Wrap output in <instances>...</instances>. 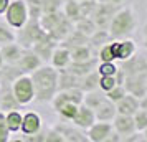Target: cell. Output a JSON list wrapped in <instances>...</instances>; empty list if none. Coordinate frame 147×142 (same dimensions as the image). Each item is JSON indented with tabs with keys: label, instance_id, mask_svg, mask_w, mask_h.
Wrapping results in <instances>:
<instances>
[{
	"label": "cell",
	"instance_id": "8fae6325",
	"mask_svg": "<svg viewBox=\"0 0 147 142\" xmlns=\"http://www.w3.org/2000/svg\"><path fill=\"white\" fill-rule=\"evenodd\" d=\"M71 122H73L76 127L86 131V129H89L94 122H96V114H94V111L89 108V106L81 104L80 109H78V112H76V116L73 117V121Z\"/></svg>",
	"mask_w": 147,
	"mask_h": 142
},
{
	"label": "cell",
	"instance_id": "83f0119b",
	"mask_svg": "<svg viewBox=\"0 0 147 142\" xmlns=\"http://www.w3.org/2000/svg\"><path fill=\"white\" fill-rule=\"evenodd\" d=\"M63 3H65L63 0H41V10H43V13L61 12Z\"/></svg>",
	"mask_w": 147,
	"mask_h": 142
},
{
	"label": "cell",
	"instance_id": "7a4b0ae2",
	"mask_svg": "<svg viewBox=\"0 0 147 142\" xmlns=\"http://www.w3.org/2000/svg\"><path fill=\"white\" fill-rule=\"evenodd\" d=\"M137 28V17L131 7H119L109 22L107 32L113 40L129 38Z\"/></svg>",
	"mask_w": 147,
	"mask_h": 142
},
{
	"label": "cell",
	"instance_id": "277c9868",
	"mask_svg": "<svg viewBox=\"0 0 147 142\" xmlns=\"http://www.w3.org/2000/svg\"><path fill=\"white\" fill-rule=\"evenodd\" d=\"M30 18L27 0H10L7 10L3 13V20L7 22L13 30L22 28Z\"/></svg>",
	"mask_w": 147,
	"mask_h": 142
},
{
	"label": "cell",
	"instance_id": "7bdbcfd3",
	"mask_svg": "<svg viewBox=\"0 0 147 142\" xmlns=\"http://www.w3.org/2000/svg\"><path fill=\"white\" fill-rule=\"evenodd\" d=\"M146 60H147V56H146Z\"/></svg>",
	"mask_w": 147,
	"mask_h": 142
},
{
	"label": "cell",
	"instance_id": "ba28073f",
	"mask_svg": "<svg viewBox=\"0 0 147 142\" xmlns=\"http://www.w3.org/2000/svg\"><path fill=\"white\" fill-rule=\"evenodd\" d=\"M114 53H116V61H126L132 58L137 53V45L131 38H121V40H113Z\"/></svg>",
	"mask_w": 147,
	"mask_h": 142
},
{
	"label": "cell",
	"instance_id": "5b68a950",
	"mask_svg": "<svg viewBox=\"0 0 147 142\" xmlns=\"http://www.w3.org/2000/svg\"><path fill=\"white\" fill-rule=\"evenodd\" d=\"M15 32H17V41L25 48H32L38 40L45 38L48 35L41 28L40 20H33V18H30L23 27L18 28V30H15Z\"/></svg>",
	"mask_w": 147,
	"mask_h": 142
},
{
	"label": "cell",
	"instance_id": "d590c367",
	"mask_svg": "<svg viewBox=\"0 0 147 142\" xmlns=\"http://www.w3.org/2000/svg\"><path fill=\"white\" fill-rule=\"evenodd\" d=\"M5 66V61H3V56H2V51H0V69Z\"/></svg>",
	"mask_w": 147,
	"mask_h": 142
},
{
	"label": "cell",
	"instance_id": "ac0fdd59",
	"mask_svg": "<svg viewBox=\"0 0 147 142\" xmlns=\"http://www.w3.org/2000/svg\"><path fill=\"white\" fill-rule=\"evenodd\" d=\"M94 114H96V121H107L113 122V119L117 114V108H116V102L109 101V99H104L98 108L94 109Z\"/></svg>",
	"mask_w": 147,
	"mask_h": 142
},
{
	"label": "cell",
	"instance_id": "d6986e66",
	"mask_svg": "<svg viewBox=\"0 0 147 142\" xmlns=\"http://www.w3.org/2000/svg\"><path fill=\"white\" fill-rule=\"evenodd\" d=\"M5 119H7V126L8 131L12 134H18L22 129V119H23V114H22L18 109H12V111H7L5 112Z\"/></svg>",
	"mask_w": 147,
	"mask_h": 142
},
{
	"label": "cell",
	"instance_id": "f546056e",
	"mask_svg": "<svg viewBox=\"0 0 147 142\" xmlns=\"http://www.w3.org/2000/svg\"><path fill=\"white\" fill-rule=\"evenodd\" d=\"M132 117H134V124H136V131H140V132H142V131L147 127V111L139 108V111H137Z\"/></svg>",
	"mask_w": 147,
	"mask_h": 142
},
{
	"label": "cell",
	"instance_id": "7402d4cb",
	"mask_svg": "<svg viewBox=\"0 0 147 142\" xmlns=\"http://www.w3.org/2000/svg\"><path fill=\"white\" fill-rule=\"evenodd\" d=\"M81 104H76V102H68V104H63L60 109H56V114L60 116L61 121L65 122H71L73 117L76 116L78 109H80Z\"/></svg>",
	"mask_w": 147,
	"mask_h": 142
},
{
	"label": "cell",
	"instance_id": "44dd1931",
	"mask_svg": "<svg viewBox=\"0 0 147 142\" xmlns=\"http://www.w3.org/2000/svg\"><path fill=\"white\" fill-rule=\"evenodd\" d=\"M106 99V93L104 91H96V89H91V91H84V98H83V104H86V106H89V108L96 109L98 106H99L101 102Z\"/></svg>",
	"mask_w": 147,
	"mask_h": 142
},
{
	"label": "cell",
	"instance_id": "603a6c76",
	"mask_svg": "<svg viewBox=\"0 0 147 142\" xmlns=\"http://www.w3.org/2000/svg\"><path fill=\"white\" fill-rule=\"evenodd\" d=\"M12 41H17V32H13V28L5 20H0V46L8 45Z\"/></svg>",
	"mask_w": 147,
	"mask_h": 142
},
{
	"label": "cell",
	"instance_id": "52a82bcc",
	"mask_svg": "<svg viewBox=\"0 0 147 142\" xmlns=\"http://www.w3.org/2000/svg\"><path fill=\"white\" fill-rule=\"evenodd\" d=\"M113 122L96 121L89 129H86V135L89 142H107L113 134Z\"/></svg>",
	"mask_w": 147,
	"mask_h": 142
},
{
	"label": "cell",
	"instance_id": "f35d334b",
	"mask_svg": "<svg viewBox=\"0 0 147 142\" xmlns=\"http://www.w3.org/2000/svg\"><path fill=\"white\" fill-rule=\"evenodd\" d=\"M144 48L147 50V36H144Z\"/></svg>",
	"mask_w": 147,
	"mask_h": 142
},
{
	"label": "cell",
	"instance_id": "d4e9b609",
	"mask_svg": "<svg viewBox=\"0 0 147 142\" xmlns=\"http://www.w3.org/2000/svg\"><path fill=\"white\" fill-rule=\"evenodd\" d=\"M63 7H65V17H66L68 20L74 22L81 18V10H80V2H76V0H69L66 3H63Z\"/></svg>",
	"mask_w": 147,
	"mask_h": 142
},
{
	"label": "cell",
	"instance_id": "b9f144b4",
	"mask_svg": "<svg viewBox=\"0 0 147 142\" xmlns=\"http://www.w3.org/2000/svg\"><path fill=\"white\" fill-rule=\"evenodd\" d=\"M76 2H84V0H76Z\"/></svg>",
	"mask_w": 147,
	"mask_h": 142
},
{
	"label": "cell",
	"instance_id": "5bb4252c",
	"mask_svg": "<svg viewBox=\"0 0 147 142\" xmlns=\"http://www.w3.org/2000/svg\"><path fill=\"white\" fill-rule=\"evenodd\" d=\"M117 108V114H126V116H134L139 111L140 104H139V98L134 96L132 93H126L122 99L116 102Z\"/></svg>",
	"mask_w": 147,
	"mask_h": 142
},
{
	"label": "cell",
	"instance_id": "60d3db41",
	"mask_svg": "<svg viewBox=\"0 0 147 142\" xmlns=\"http://www.w3.org/2000/svg\"><path fill=\"white\" fill-rule=\"evenodd\" d=\"M146 94H147V76H146Z\"/></svg>",
	"mask_w": 147,
	"mask_h": 142
},
{
	"label": "cell",
	"instance_id": "7c38bea8",
	"mask_svg": "<svg viewBox=\"0 0 147 142\" xmlns=\"http://www.w3.org/2000/svg\"><path fill=\"white\" fill-rule=\"evenodd\" d=\"M113 129L122 139L127 137V135H131L132 132H136L134 117L132 116H126V114H116V117L113 119Z\"/></svg>",
	"mask_w": 147,
	"mask_h": 142
},
{
	"label": "cell",
	"instance_id": "30bf717a",
	"mask_svg": "<svg viewBox=\"0 0 147 142\" xmlns=\"http://www.w3.org/2000/svg\"><path fill=\"white\" fill-rule=\"evenodd\" d=\"M43 65V60H41L38 55L35 53L32 48H25L23 50V55H22V58L18 60V63L15 65V66L20 69L22 73H32V71H35L38 66H41Z\"/></svg>",
	"mask_w": 147,
	"mask_h": 142
},
{
	"label": "cell",
	"instance_id": "4dcf8cb0",
	"mask_svg": "<svg viewBox=\"0 0 147 142\" xmlns=\"http://www.w3.org/2000/svg\"><path fill=\"white\" fill-rule=\"evenodd\" d=\"M10 135H12V132L8 131L7 119H5V112L0 111V142H8L10 141Z\"/></svg>",
	"mask_w": 147,
	"mask_h": 142
},
{
	"label": "cell",
	"instance_id": "ab89813d",
	"mask_svg": "<svg viewBox=\"0 0 147 142\" xmlns=\"http://www.w3.org/2000/svg\"><path fill=\"white\" fill-rule=\"evenodd\" d=\"M144 36H147V25H146V28H144Z\"/></svg>",
	"mask_w": 147,
	"mask_h": 142
},
{
	"label": "cell",
	"instance_id": "9c48e42d",
	"mask_svg": "<svg viewBox=\"0 0 147 142\" xmlns=\"http://www.w3.org/2000/svg\"><path fill=\"white\" fill-rule=\"evenodd\" d=\"M43 129V119L38 112L35 111H28L23 114V119H22V129L20 132L25 135H35L41 132Z\"/></svg>",
	"mask_w": 147,
	"mask_h": 142
},
{
	"label": "cell",
	"instance_id": "9a60e30c",
	"mask_svg": "<svg viewBox=\"0 0 147 142\" xmlns=\"http://www.w3.org/2000/svg\"><path fill=\"white\" fill-rule=\"evenodd\" d=\"M23 50H25V46H22L18 41H12L8 45L0 46V51H2L5 65H17L18 60L22 58V55H23Z\"/></svg>",
	"mask_w": 147,
	"mask_h": 142
},
{
	"label": "cell",
	"instance_id": "d6a6232c",
	"mask_svg": "<svg viewBox=\"0 0 147 142\" xmlns=\"http://www.w3.org/2000/svg\"><path fill=\"white\" fill-rule=\"evenodd\" d=\"M45 142H66L65 137L56 127H51L48 132H45Z\"/></svg>",
	"mask_w": 147,
	"mask_h": 142
},
{
	"label": "cell",
	"instance_id": "1f68e13d",
	"mask_svg": "<svg viewBox=\"0 0 147 142\" xmlns=\"http://www.w3.org/2000/svg\"><path fill=\"white\" fill-rule=\"evenodd\" d=\"M117 83H116V78L114 76H99V79H98V88L101 91H104L107 93L109 89H113Z\"/></svg>",
	"mask_w": 147,
	"mask_h": 142
},
{
	"label": "cell",
	"instance_id": "74e56055",
	"mask_svg": "<svg viewBox=\"0 0 147 142\" xmlns=\"http://www.w3.org/2000/svg\"><path fill=\"white\" fill-rule=\"evenodd\" d=\"M142 135H144V141L147 142V127L144 129V131H142Z\"/></svg>",
	"mask_w": 147,
	"mask_h": 142
},
{
	"label": "cell",
	"instance_id": "f1b7e54d",
	"mask_svg": "<svg viewBox=\"0 0 147 142\" xmlns=\"http://www.w3.org/2000/svg\"><path fill=\"white\" fill-rule=\"evenodd\" d=\"M127 91H126V88L122 86V84H116L113 89H109L106 93V98L109 99V101H113V102H117L119 99H122L124 98V94H126Z\"/></svg>",
	"mask_w": 147,
	"mask_h": 142
},
{
	"label": "cell",
	"instance_id": "484cf974",
	"mask_svg": "<svg viewBox=\"0 0 147 142\" xmlns=\"http://www.w3.org/2000/svg\"><path fill=\"white\" fill-rule=\"evenodd\" d=\"M99 61H116V53H114L113 40L104 43L102 46H99V53H98Z\"/></svg>",
	"mask_w": 147,
	"mask_h": 142
},
{
	"label": "cell",
	"instance_id": "ffe728a7",
	"mask_svg": "<svg viewBox=\"0 0 147 142\" xmlns=\"http://www.w3.org/2000/svg\"><path fill=\"white\" fill-rule=\"evenodd\" d=\"M69 51H71L73 61H88L93 58V50H91V45H88V43L76 45V46L69 48Z\"/></svg>",
	"mask_w": 147,
	"mask_h": 142
},
{
	"label": "cell",
	"instance_id": "cb8c5ba5",
	"mask_svg": "<svg viewBox=\"0 0 147 142\" xmlns=\"http://www.w3.org/2000/svg\"><path fill=\"white\" fill-rule=\"evenodd\" d=\"M111 40H113V38H111L109 32H107V28H99V30H96V32L88 38V41L91 43V46H96V48L102 46L104 43H107V41H111Z\"/></svg>",
	"mask_w": 147,
	"mask_h": 142
},
{
	"label": "cell",
	"instance_id": "6da1fadb",
	"mask_svg": "<svg viewBox=\"0 0 147 142\" xmlns=\"http://www.w3.org/2000/svg\"><path fill=\"white\" fill-rule=\"evenodd\" d=\"M35 88V101L48 104L60 89V69L51 65H41L30 73Z\"/></svg>",
	"mask_w": 147,
	"mask_h": 142
},
{
	"label": "cell",
	"instance_id": "e575fe53",
	"mask_svg": "<svg viewBox=\"0 0 147 142\" xmlns=\"http://www.w3.org/2000/svg\"><path fill=\"white\" fill-rule=\"evenodd\" d=\"M139 104H140V109L147 111V94H144L142 98H139Z\"/></svg>",
	"mask_w": 147,
	"mask_h": 142
},
{
	"label": "cell",
	"instance_id": "4fadbf2b",
	"mask_svg": "<svg viewBox=\"0 0 147 142\" xmlns=\"http://www.w3.org/2000/svg\"><path fill=\"white\" fill-rule=\"evenodd\" d=\"M71 51L69 48L66 46H55L53 53H51V58H50V65L55 66L56 69H66L69 65H71Z\"/></svg>",
	"mask_w": 147,
	"mask_h": 142
},
{
	"label": "cell",
	"instance_id": "3957f363",
	"mask_svg": "<svg viewBox=\"0 0 147 142\" xmlns=\"http://www.w3.org/2000/svg\"><path fill=\"white\" fill-rule=\"evenodd\" d=\"M12 93H13L15 99L20 106H28L30 102L35 101V88H33V81H32V76L28 73L18 75L15 78L12 84Z\"/></svg>",
	"mask_w": 147,
	"mask_h": 142
},
{
	"label": "cell",
	"instance_id": "4316f807",
	"mask_svg": "<svg viewBox=\"0 0 147 142\" xmlns=\"http://www.w3.org/2000/svg\"><path fill=\"white\" fill-rule=\"evenodd\" d=\"M96 71L99 76H114L117 71V66L114 61H99V65L96 66Z\"/></svg>",
	"mask_w": 147,
	"mask_h": 142
},
{
	"label": "cell",
	"instance_id": "836d02e7",
	"mask_svg": "<svg viewBox=\"0 0 147 142\" xmlns=\"http://www.w3.org/2000/svg\"><path fill=\"white\" fill-rule=\"evenodd\" d=\"M8 3H10V0H0V15L5 13V10H7Z\"/></svg>",
	"mask_w": 147,
	"mask_h": 142
},
{
	"label": "cell",
	"instance_id": "e0dca14e",
	"mask_svg": "<svg viewBox=\"0 0 147 142\" xmlns=\"http://www.w3.org/2000/svg\"><path fill=\"white\" fill-rule=\"evenodd\" d=\"M55 46H56V41H55L53 38H50V36L47 35L45 38H41V40L36 41L33 46H32V50H33L35 53L38 55L43 61H50Z\"/></svg>",
	"mask_w": 147,
	"mask_h": 142
},
{
	"label": "cell",
	"instance_id": "8d00e7d4",
	"mask_svg": "<svg viewBox=\"0 0 147 142\" xmlns=\"http://www.w3.org/2000/svg\"><path fill=\"white\" fill-rule=\"evenodd\" d=\"M106 2H111V3H116V5H121V2H124V0H106Z\"/></svg>",
	"mask_w": 147,
	"mask_h": 142
},
{
	"label": "cell",
	"instance_id": "8992f818",
	"mask_svg": "<svg viewBox=\"0 0 147 142\" xmlns=\"http://www.w3.org/2000/svg\"><path fill=\"white\" fill-rule=\"evenodd\" d=\"M117 8L119 7L116 3H111V2H98L94 12L91 13V18L94 20L96 27L98 28L109 27V22H111V18H113V15L116 13Z\"/></svg>",
	"mask_w": 147,
	"mask_h": 142
},
{
	"label": "cell",
	"instance_id": "2e32d148",
	"mask_svg": "<svg viewBox=\"0 0 147 142\" xmlns=\"http://www.w3.org/2000/svg\"><path fill=\"white\" fill-rule=\"evenodd\" d=\"M56 129L61 132V135L65 137V141L66 142H84L88 141V135H86V131L83 132V129L76 127L73 122H71V126H68V124H58Z\"/></svg>",
	"mask_w": 147,
	"mask_h": 142
}]
</instances>
